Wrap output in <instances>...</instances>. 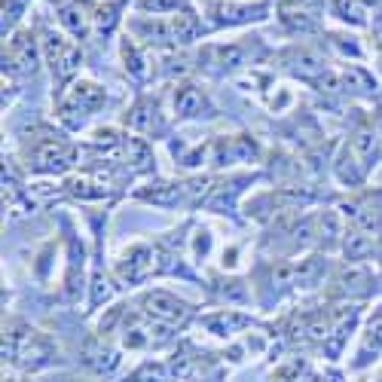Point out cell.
Wrapping results in <instances>:
<instances>
[{
  "label": "cell",
  "instance_id": "cell-17",
  "mask_svg": "<svg viewBox=\"0 0 382 382\" xmlns=\"http://www.w3.org/2000/svg\"><path fill=\"white\" fill-rule=\"evenodd\" d=\"M117 22H120V6L113 4V0H108V4H98V6H92V31L95 34H110L113 28H117Z\"/></svg>",
  "mask_w": 382,
  "mask_h": 382
},
{
  "label": "cell",
  "instance_id": "cell-27",
  "mask_svg": "<svg viewBox=\"0 0 382 382\" xmlns=\"http://www.w3.org/2000/svg\"><path fill=\"white\" fill-rule=\"evenodd\" d=\"M367 281H370V275L364 272V269H358V266H352V269H345L343 275H340V284H343V291L345 294H361V291H367Z\"/></svg>",
  "mask_w": 382,
  "mask_h": 382
},
{
  "label": "cell",
  "instance_id": "cell-32",
  "mask_svg": "<svg viewBox=\"0 0 382 382\" xmlns=\"http://www.w3.org/2000/svg\"><path fill=\"white\" fill-rule=\"evenodd\" d=\"M15 19H19V4H15V0H4V31L10 28Z\"/></svg>",
  "mask_w": 382,
  "mask_h": 382
},
{
  "label": "cell",
  "instance_id": "cell-5",
  "mask_svg": "<svg viewBox=\"0 0 382 382\" xmlns=\"http://www.w3.org/2000/svg\"><path fill=\"white\" fill-rule=\"evenodd\" d=\"M269 13V4L266 0H254V4H236V0H217L211 6V15H215L217 25H248V22H260Z\"/></svg>",
  "mask_w": 382,
  "mask_h": 382
},
{
  "label": "cell",
  "instance_id": "cell-10",
  "mask_svg": "<svg viewBox=\"0 0 382 382\" xmlns=\"http://www.w3.org/2000/svg\"><path fill=\"white\" fill-rule=\"evenodd\" d=\"M174 113L184 120H193V117H202L208 113V98L202 95V89L196 86H181L174 92Z\"/></svg>",
  "mask_w": 382,
  "mask_h": 382
},
{
  "label": "cell",
  "instance_id": "cell-13",
  "mask_svg": "<svg viewBox=\"0 0 382 382\" xmlns=\"http://www.w3.org/2000/svg\"><path fill=\"white\" fill-rule=\"evenodd\" d=\"M291 70H294V74H300V77H306V79H318V77L327 74L321 56H318V52H312V49H297V52H291Z\"/></svg>",
  "mask_w": 382,
  "mask_h": 382
},
{
  "label": "cell",
  "instance_id": "cell-15",
  "mask_svg": "<svg viewBox=\"0 0 382 382\" xmlns=\"http://www.w3.org/2000/svg\"><path fill=\"white\" fill-rule=\"evenodd\" d=\"M327 269L324 257H306V260H300L297 266V275H294V284H300V288H315L318 281H321V275Z\"/></svg>",
  "mask_w": 382,
  "mask_h": 382
},
{
  "label": "cell",
  "instance_id": "cell-14",
  "mask_svg": "<svg viewBox=\"0 0 382 382\" xmlns=\"http://www.w3.org/2000/svg\"><path fill=\"white\" fill-rule=\"evenodd\" d=\"M86 364H89L92 370H98V373H110V370L120 364V358H117V352H113L110 345L92 340V343L86 345Z\"/></svg>",
  "mask_w": 382,
  "mask_h": 382
},
{
  "label": "cell",
  "instance_id": "cell-1",
  "mask_svg": "<svg viewBox=\"0 0 382 382\" xmlns=\"http://www.w3.org/2000/svg\"><path fill=\"white\" fill-rule=\"evenodd\" d=\"M43 49H46V58L52 65V74L58 77V83H68V79L79 70V65H83V52L56 31L43 34Z\"/></svg>",
  "mask_w": 382,
  "mask_h": 382
},
{
  "label": "cell",
  "instance_id": "cell-29",
  "mask_svg": "<svg viewBox=\"0 0 382 382\" xmlns=\"http://www.w3.org/2000/svg\"><path fill=\"white\" fill-rule=\"evenodd\" d=\"M215 56H217V65H224V68H242L245 65V46H238V43L215 49Z\"/></svg>",
  "mask_w": 382,
  "mask_h": 382
},
{
  "label": "cell",
  "instance_id": "cell-2",
  "mask_svg": "<svg viewBox=\"0 0 382 382\" xmlns=\"http://www.w3.org/2000/svg\"><path fill=\"white\" fill-rule=\"evenodd\" d=\"M101 104H104V89L101 86L77 83L65 98V104H61V120H65L68 126H79V122H83L95 108H101Z\"/></svg>",
  "mask_w": 382,
  "mask_h": 382
},
{
  "label": "cell",
  "instance_id": "cell-28",
  "mask_svg": "<svg viewBox=\"0 0 382 382\" xmlns=\"http://www.w3.org/2000/svg\"><path fill=\"white\" fill-rule=\"evenodd\" d=\"M315 236H321L324 242H336V238L343 236V229H340V217H336V211H324L321 217H318V233Z\"/></svg>",
  "mask_w": 382,
  "mask_h": 382
},
{
  "label": "cell",
  "instance_id": "cell-12",
  "mask_svg": "<svg viewBox=\"0 0 382 382\" xmlns=\"http://www.w3.org/2000/svg\"><path fill=\"white\" fill-rule=\"evenodd\" d=\"M168 28H172V43H193L202 34V19L186 6V10L168 15Z\"/></svg>",
  "mask_w": 382,
  "mask_h": 382
},
{
  "label": "cell",
  "instance_id": "cell-31",
  "mask_svg": "<svg viewBox=\"0 0 382 382\" xmlns=\"http://www.w3.org/2000/svg\"><path fill=\"white\" fill-rule=\"evenodd\" d=\"M165 379V370L159 367V364H144L135 376H132V382H163Z\"/></svg>",
  "mask_w": 382,
  "mask_h": 382
},
{
  "label": "cell",
  "instance_id": "cell-21",
  "mask_svg": "<svg viewBox=\"0 0 382 382\" xmlns=\"http://www.w3.org/2000/svg\"><path fill=\"white\" fill-rule=\"evenodd\" d=\"M129 126L135 132H153L156 126V104L153 101H138L129 113Z\"/></svg>",
  "mask_w": 382,
  "mask_h": 382
},
{
  "label": "cell",
  "instance_id": "cell-36",
  "mask_svg": "<svg viewBox=\"0 0 382 382\" xmlns=\"http://www.w3.org/2000/svg\"><path fill=\"white\" fill-rule=\"evenodd\" d=\"M52 4H68V0H52Z\"/></svg>",
  "mask_w": 382,
  "mask_h": 382
},
{
  "label": "cell",
  "instance_id": "cell-24",
  "mask_svg": "<svg viewBox=\"0 0 382 382\" xmlns=\"http://www.w3.org/2000/svg\"><path fill=\"white\" fill-rule=\"evenodd\" d=\"M355 159H358V156L352 153V147L345 150V153H343L340 159H336V174H340V181H343V184H349V186L364 181V168H355V165H352Z\"/></svg>",
  "mask_w": 382,
  "mask_h": 382
},
{
  "label": "cell",
  "instance_id": "cell-26",
  "mask_svg": "<svg viewBox=\"0 0 382 382\" xmlns=\"http://www.w3.org/2000/svg\"><path fill=\"white\" fill-rule=\"evenodd\" d=\"M68 190H70V196H77V199H101L104 193H108L101 184L89 181V177H77V181H70Z\"/></svg>",
  "mask_w": 382,
  "mask_h": 382
},
{
  "label": "cell",
  "instance_id": "cell-19",
  "mask_svg": "<svg viewBox=\"0 0 382 382\" xmlns=\"http://www.w3.org/2000/svg\"><path fill=\"white\" fill-rule=\"evenodd\" d=\"M202 324H205L211 333L227 336V333L238 331V327H245V324H248V318H245V315H236V312H217V315L202 318Z\"/></svg>",
  "mask_w": 382,
  "mask_h": 382
},
{
  "label": "cell",
  "instance_id": "cell-33",
  "mask_svg": "<svg viewBox=\"0 0 382 382\" xmlns=\"http://www.w3.org/2000/svg\"><path fill=\"white\" fill-rule=\"evenodd\" d=\"M108 297H110V281L98 275V279H95V294H92V300H95V303H101V300H108Z\"/></svg>",
  "mask_w": 382,
  "mask_h": 382
},
{
  "label": "cell",
  "instance_id": "cell-34",
  "mask_svg": "<svg viewBox=\"0 0 382 382\" xmlns=\"http://www.w3.org/2000/svg\"><path fill=\"white\" fill-rule=\"evenodd\" d=\"M373 129H376V138L382 141V113H379V117H376V122H373Z\"/></svg>",
  "mask_w": 382,
  "mask_h": 382
},
{
  "label": "cell",
  "instance_id": "cell-25",
  "mask_svg": "<svg viewBox=\"0 0 382 382\" xmlns=\"http://www.w3.org/2000/svg\"><path fill=\"white\" fill-rule=\"evenodd\" d=\"M138 10L147 15H165V13H181L186 10V0H138Z\"/></svg>",
  "mask_w": 382,
  "mask_h": 382
},
{
  "label": "cell",
  "instance_id": "cell-6",
  "mask_svg": "<svg viewBox=\"0 0 382 382\" xmlns=\"http://www.w3.org/2000/svg\"><path fill=\"white\" fill-rule=\"evenodd\" d=\"M141 306H144V312L153 318V321H163V324H181L184 318L190 315V306H186L184 300L165 294V291H150V294H144Z\"/></svg>",
  "mask_w": 382,
  "mask_h": 382
},
{
  "label": "cell",
  "instance_id": "cell-35",
  "mask_svg": "<svg viewBox=\"0 0 382 382\" xmlns=\"http://www.w3.org/2000/svg\"><path fill=\"white\" fill-rule=\"evenodd\" d=\"M376 31H379V37H382V22H379V25H376Z\"/></svg>",
  "mask_w": 382,
  "mask_h": 382
},
{
  "label": "cell",
  "instance_id": "cell-23",
  "mask_svg": "<svg viewBox=\"0 0 382 382\" xmlns=\"http://www.w3.org/2000/svg\"><path fill=\"white\" fill-rule=\"evenodd\" d=\"M333 13L343 22H352V25H367V15H370L361 0H333Z\"/></svg>",
  "mask_w": 382,
  "mask_h": 382
},
{
  "label": "cell",
  "instance_id": "cell-7",
  "mask_svg": "<svg viewBox=\"0 0 382 382\" xmlns=\"http://www.w3.org/2000/svg\"><path fill=\"white\" fill-rule=\"evenodd\" d=\"M279 19L284 28L294 34H312L318 31V4H309V0H281Z\"/></svg>",
  "mask_w": 382,
  "mask_h": 382
},
{
  "label": "cell",
  "instance_id": "cell-20",
  "mask_svg": "<svg viewBox=\"0 0 382 382\" xmlns=\"http://www.w3.org/2000/svg\"><path fill=\"white\" fill-rule=\"evenodd\" d=\"M343 251H345V257L349 260H364V257H370L373 254V238L370 236H364L361 229H355V233H349L343 238Z\"/></svg>",
  "mask_w": 382,
  "mask_h": 382
},
{
  "label": "cell",
  "instance_id": "cell-4",
  "mask_svg": "<svg viewBox=\"0 0 382 382\" xmlns=\"http://www.w3.org/2000/svg\"><path fill=\"white\" fill-rule=\"evenodd\" d=\"M37 40H34L31 31H19L13 34L10 43L4 49V65H10V70H19V74H34L37 70Z\"/></svg>",
  "mask_w": 382,
  "mask_h": 382
},
{
  "label": "cell",
  "instance_id": "cell-18",
  "mask_svg": "<svg viewBox=\"0 0 382 382\" xmlns=\"http://www.w3.org/2000/svg\"><path fill=\"white\" fill-rule=\"evenodd\" d=\"M352 153L358 156V163L364 168L373 165V159H376V132H373V129H361L358 135L352 138Z\"/></svg>",
  "mask_w": 382,
  "mask_h": 382
},
{
  "label": "cell",
  "instance_id": "cell-8",
  "mask_svg": "<svg viewBox=\"0 0 382 382\" xmlns=\"http://www.w3.org/2000/svg\"><path fill=\"white\" fill-rule=\"evenodd\" d=\"M58 22L68 34H74V37H86V34L92 31V6L79 4V0H70V4L61 6Z\"/></svg>",
  "mask_w": 382,
  "mask_h": 382
},
{
  "label": "cell",
  "instance_id": "cell-3",
  "mask_svg": "<svg viewBox=\"0 0 382 382\" xmlns=\"http://www.w3.org/2000/svg\"><path fill=\"white\" fill-rule=\"evenodd\" d=\"M70 159H74V150H70L65 141L46 138V141H40V144L31 150L28 165L34 168V172H43V174H58V172H65V168L70 165Z\"/></svg>",
  "mask_w": 382,
  "mask_h": 382
},
{
  "label": "cell",
  "instance_id": "cell-11",
  "mask_svg": "<svg viewBox=\"0 0 382 382\" xmlns=\"http://www.w3.org/2000/svg\"><path fill=\"white\" fill-rule=\"evenodd\" d=\"M122 61H126L129 79H135V83H147L150 74H153V65H150L147 52L141 49L135 40H126V43H122Z\"/></svg>",
  "mask_w": 382,
  "mask_h": 382
},
{
  "label": "cell",
  "instance_id": "cell-9",
  "mask_svg": "<svg viewBox=\"0 0 382 382\" xmlns=\"http://www.w3.org/2000/svg\"><path fill=\"white\" fill-rule=\"evenodd\" d=\"M153 269H156V254L150 251V248H144V245L132 248V251L126 254V260L120 263V275H122V279H129V281H141L144 275H150Z\"/></svg>",
  "mask_w": 382,
  "mask_h": 382
},
{
  "label": "cell",
  "instance_id": "cell-16",
  "mask_svg": "<svg viewBox=\"0 0 382 382\" xmlns=\"http://www.w3.org/2000/svg\"><path fill=\"white\" fill-rule=\"evenodd\" d=\"M186 190H190V186H184V184H156L153 190L141 193V199L156 202V205H177V202L184 199Z\"/></svg>",
  "mask_w": 382,
  "mask_h": 382
},
{
  "label": "cell",
  "instance_id": "cell-30",
  "mask_svg": "<svg viewBox=\"0 0 382 382\" xmlns=\"http://www.w3.org/2000/svg\"><path fill=\"white\" fill-rule=\"evenodd\" d=\"M364 349L379 352L382 349V318H373L367 327V336H364Z\"/></svg>",
  "mask_w": 382,
  "mask_h": 382
},
{
  "label": "cell",
  "instance_id": "cell-22",
  "mask_svg": "<svg viewBox=\"0 0 382 382\" xmlns=\"http://www.w3.org/2000/svg\"><path fill=\"white\" fill-rule=\"evenodd\" d=\"M126 156L138 172H144V168H150V163H153V150H150L144 138H126Z\"/></svg>",
  "mask_w": 382,
  "mask_h": 382
}]
</instances>
